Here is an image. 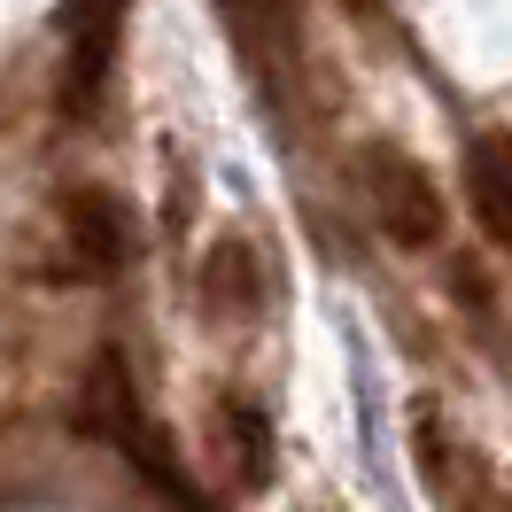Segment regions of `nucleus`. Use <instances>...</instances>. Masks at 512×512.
I'll use <instances>...</instances> for the list:
<instances>
[{"mask_svg":"<svg viewBox=\"0 0 512 512\" xmlns=\"http://www.w3.org/2000/svg\"><path fill=\"white\" fill-rule=\"evenodd\" d=\"M365 194H373V218H381V233L396 241V249H435L443 241V194H435V179H427V163H412L404 148H373L365 156Z\"/></svg>","mask_w":512,"mask_h":512,"instance_id":"obj_1","label":"nucleus"},{"mask_svg":"<svg viewBox=\"0 0 512 512\" xmlns=\"http://www.w3.org/2000/svg\"><path fill=\"white\" fill-rule=\"evenodd\" d=\"M78 427H86V435H101V443H117L125 458L156 435V427H148V412H140V396H132V365H125L117 350H101L94 365H86V388H78Z\"/></svg>","mask_w":512,"mask_h":512,"instance_id":"obj_2","label":"nucleus"},{"mask_svg":"<svg viewBox=\"0 0 512 512\" xmlns=\"http://www.w3.org/2000/svg\"><path fill=\"white\" fill-rule=\"evenodd\" d=\"M202 319L210 326H249L264 319V256L241 241V233H225L218 249L202 256Z\"/></svg>","mask_w":512,"mask_h":512,"instance_id":"obj_3","label":"nucleus"},{"mask_svg":"<svg viewBox=\"0 0 512 512\" xmlns=\"http://www.w3.org/2000/svg\"><path fill=\"white\" fill-rule=\"evenodd\" d=\"M117 16H125V0H70V117H94L109 55H117Z\"/></svg>","mask_w":512,"mask_h":512,"instance_id":"obj_4","label":"nucleus"},{"mask_svg":"<svg viewBox=\"0 0 512 512\" xmlns=\"http://www.w3.org/2000/svg\"><path fill=\"white\" fill-rule=\"evenodd\" d=\"M63 241L78 256V272H117L132 256V225H125V202L101 187H78L63 202Z\"/></svg>","mask_w":512,"mask_h":512,"instance_id":"obj_5","label":"nucleus"},{"mask_svg":"<svg viewBox=\"0 0 512 512\" xmlns=\"http://www.w3.org/2000/svg\"><path fill=\"white\" fill-rule=\"evenodd\" d=\"M210 443H218V458L233 466L241 489H264V481H272V419L256 412L249 396H218V404H210Z\"/></svg>","mask_w":512,"mask_h":512,"instance_id":"obj_6","label":"nucleus"},{"mask_svg":"<svg viewBox=\"0 0 512 512\" xmlns=\"http://www.w3.org/2000/svg\"><path fill=\"white\" fill-rule=\"evenodd\" d=\"M466 202H474L481 233L512 249V132H481L466 148Z\"/></svg>","mask_w":512,"mask_h":512,"instance_id":"obj_7","label":"nucleus"}]
</instances>
